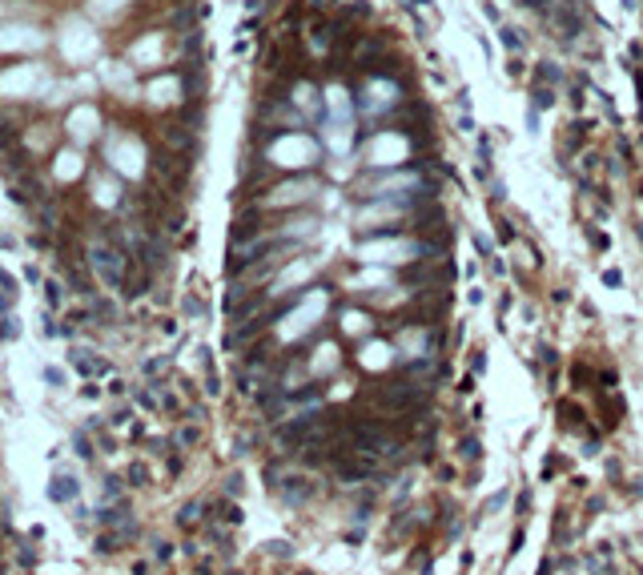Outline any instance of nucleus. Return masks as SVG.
Segmentation results:
<instances>
[{
    "label": "nucleus",
    "mask_w": 643,
    "mask_h": 575,
    "mask_svg": "<svg viewBox=\"0 0 643 575\" xmlns=\"http://www.w3.org/2000/svg\"><path fill=\"white\" fill-rule=\"evenodd\" d=\"M394 101H398V89L390 85V81H370V85H366V109L370 113L390 109Z\"/></svg>",
    "instance_id": "nucleus-9"
},
{
    "label": "nucleus",
    "mask_w": 643,
    "mask_h": 575,
    "mask_svg": "<svg viewBox=\"0 0 643 575\" xmlns=\"http://www.w3.org/2000/svg\"><path fill=\"white\" fill-rule=\"evenodd\" d=\"M314 193H318V186L314 181H282V186L266 189L258 198V210H290V205H306V201H314Z\"/></svg>",
    "instance_id": "nucleus-4"
},
{
    "label": "nucleus",
    "mask_w": 643,
    "mask_h": 575,
    "mask_svg": "<svg viewBox=\"0 0 643 575\" xmlns=\"http://www.w3.org/2000/svg\"><path fill=\"white\" fill-rule=\"evenodd\" d=\"M318 153H322L318 141L297 129V133H278V137L266 145L261 161L273 165V169H285V173H306V169L318 165Z\"/></svg>",
    "instance_id": "nucleus-2"
},
{
    "label": "nucleus",
    "mask_w": 643,
    "mask_h": 575,
    "mask_svg": "<svg viewBox=\"0 0 643 575\" xmlns=\"http://www.w3.org/2000/svg\"><path fill=\"white\" fill-rule=\"evenodd\" d=\"M189 0H0V186L40 246L125 290L157 266L161 181L186 157ZM129 294V290H125Z\"/></svg>",
    "instance_id": "nucleus-1"
},
{
    "label": "nucleus",
    "mask_w": 643,
    "mask_h": 575,
    "mask_svg": "<svg viewBox=\"0 0 643 575\" xmlns=\"http://www.w3.org/2000/svg\"><path fill=\"white\" fill-rule=\"evenodd\" d=\"M49 495H52V503H69V499H76V483L69 475H64V479H52Z\"/></svg>",
    "instance_id": "nucleus-11"
},
{
    "label": "nucleus",
    "mask_w": 643,
    "mask_h": 575,
    "mask_svg": "<svg viewBox=\"0 0 643 575\" xmlns=\"http://www.w3.org/2000/svg\"><path fill=\"white\" fill-rule=\"evenodd\" d=\"M414 254L419 246L406 238H374L362 246V258H370V262H414Z\"/></svg>",
    "instance_id": "nucleus-5"
},
{
    "label": "nucleus",
    "mask_w": 643,
    "mask_h": 575,
    "mask_svg": "<svg viewBox=\"0 0 643 575\" xmlns=\"http://www.w3.org/2000/svg\"><path fill=\"white\" fill-rule=\"evenodd\" d=\"M322 310H326V294H318V290H314V294H306V298H302V306H294V310L282 318V338H294V334H302V330H309V326H314V318H318Z\"/></svg>",
    "instance_id": "nucleus-6"
},
{
    "label": "nucleus",
    "mask_w": 643,
    "mask_h": 575,
    "mask_svg": "<svg viewBox=\"0 0 643 575\" xmlns=\"http://www.w3.org/2000/svg\"><path fill=\"white\" fill-rule=\"evenodd\" d=\"M322 105H326V117L330 121H354V101L342 85H326L322 89Z\"/></svg>",
    "instance_id": "nucleus-8"
},
{
    "label": "nucleus",
    "mask_w": 643,
    "mask_h": 575,
    "mask_svg": "<svg viewBox=\"0 0 643 575\" xmlns=\"http://www.w3.org/2000/svg\"><path fill=\"white\" fill-rule=\"evenodd\" d=\"M322 145L330 149V157H350V149H354V121H330V117H326Z\"/></svg>",
    "instance_id": "nucleus-7"
},
{
    "label": "nucleus",
    "mask_w": 643,
    "mask_h": 575,
    "mask_svg": "<svg viewBox=\"0 0 643 575\" xmlns=\"http://www.w3.org/2000/svg\"><path fill=\"white\" fill-rule=\"evenodd\" d=\"M419 186V177L414 173H386V177H378V181H374L370 186V198H394L398 189H414Z\"/></svg>",
    "instance_id": "nucleus-10"
},
{
    "label": "nucleus",
    "mask_w": 643,
    "mask_h": 575,
    "mask_svg": "<svg viewBox=\"0 0 643 575\" xmlns=\"http://www.w3.org/2000/svg\"><path fill=\"white\" fill-rule=\"evenodd\" d=\"M410 157V141L402 133H374L370 145H366V161L374 169H394Z\"/></svg>",
    "instance_id": "nucleus-3"
}]
</instances>
